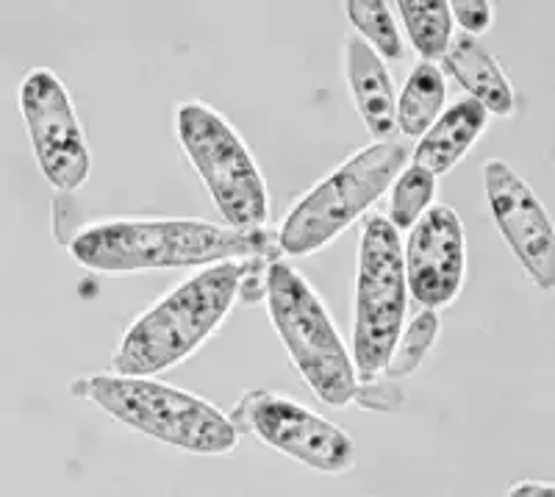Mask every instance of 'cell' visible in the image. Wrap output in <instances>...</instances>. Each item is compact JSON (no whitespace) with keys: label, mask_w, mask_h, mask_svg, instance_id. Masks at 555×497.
I'll return each mask as SVG.
<instances>
[{"label":"cell","mask_w":555,"mask_h":497,"mask_svg":"<svg viewBox=\"0 0 555 497\" xmlns=\"http://www.w3.org/2000/svg\"><path fill=\"white\" fill-rule=\"evenodd\" d=\"M78 265L103 276L211 267L231 258H278V233L242 231L183 217H117L76 233L67 245Z\"/></svg>","instance_id":"1"},{"label":"cell","mask_w":555,"mask_h":497,"mask_svg":"<svg viewBox=\"0 0 555 497\" xmlns=\"http://www.w3.org/2000/svg\"><path fill=\"white\" fill-rule=\"evenodd\" d=\"M486 201L500 233L542 292L555 286V233L533 189L500 158L483 164Z\"/></svg>","instance_id":"10"},{"label":"cell","mask_w":555,"mask_h":497,"mask_svg":"<svg viewBox=\"0 0 555 497\" xmlns=\"http://www.w3.org/2000/svg\"><path fill=\"white\" fill-rule=\"evenodd\" d=\"M267 315L289 361L322 404L345 409L359 395V372L328 309L306 276L275 258L267 267Z\"/></svg>","instance_id":"4"},{"label":"cell","mask_w":555,"mask_h":497,"mask_svg":"<svg viewBox=\"0 0 555 497\" xmlns=\"http://www.w3.org/2000/svg\"><path fill=\"white\" fill-rule=\"evenodd\" d=\"M448 84L444 73L434 62H416L398 92V131L409 139H420L436 117L444 112Z\"/></svg>","instance_id":"15"},{"label":"cell","mask_w":555,"mask_h":497,"mask_svg":"<svg viewBox=\"0 0 555 497\" xmlns=\"http://www.w3.org/2000/svg\"><path fill=\"white\" fill-rule=\"evenodd\" d=\"M259 258H231L181 281L128 326L112 356L117 375H158L181 365L225 322Z\"/></svg>","instance_id":"2"},{"label":"cell","mask_w":555,"mask_h":497,"mask_svg":"<svg viewBox=\"0 0 555 497\" xmlns=\"http://www.w3.org/2000/svg\"><path fill=\"white\" fill-rule=\"evenodd\" d=\"M228 417L240 434H256L272 450L311 467L314 472L345 475L356 467L353 436L281 392H247L234 415Z\"/></svg>","instance_id":"8"},{"label":"cell","mask_w":555,"mask_h":497,"mask_svg":"<svg viewBox=\"0 0 555 497\" xmlns=\"http://www.w3.org/2000/svg\"><path fill=\"white\" fill-rule=\"evenodd\" d=\"M486 126H489V112L478 101L467 98V101L453 103L436 117V123L423 137L416 139L411 164L423 167L436 178L444 176L478 142Z\"/></svg>","instance_id":"13"},{"label":"cell","mask_w":555,"mask_h":497,"mask_svg":"<svg viewBox=\"0 0 555 497\" xmlns=\"http://www.w3.org/2000/svg\"><path fill=\"white\" fill-rule=\"evenodd\" d=\"M409 297L423 309H444L459 297L467 276L464 222L450 206H430L403 242Z\"/></svg>","instance_id":"11"},{"label":"cell","mask_w":555,"mask_h":497,"mask_svg":"<svg viewBox=\"0 0 555 497\" xmlns=\"http://www.w3.org/2000/svg\"><path fill=\"white\" fill-rule=\"evenodd\" d=\"M409 156L411 151L403 139L373 142L347 156L289 208L278 228L281 253L300 258L331 245L389 192Z\"/></svg>","instance_id":"5"},{"label":"cell","mask_w":555,"mask_h":497,"mask_svg":"<svg viewBox=\"0 0 555 497\" xmlns=\"http://www.w3.org/2000/svg\"><path fill=\"white\" fill-rule=\"evenodd\" d=\"M345 78L356 112L375 142L398 139V89L384 59L359 37L345 39Z\"/></svg>","instance_id":"12"},{"label":"cell","mask_w":555,"mask_h":497,"mask_svg":"<svg viewBox=\"0 0 555 497\" xmlns=\"http://www.w3.org/2000/svg\"><path fill=\"white\" fill-rule=\"evenodd\" d=\"M519 495H553V484H544V481H519L508 489V497H519Z\"/></svg>","instance_id":"21"},{"label":"cell","mask_w":555,"mask_h":497,"mask_svg":"<svg viewBox=\"0 0 555 497\" xmlns=\"http://www.w3.org/2000/svg\"><path fill=\"white\" fill-rule=\"evenodd\" d=\"M347 20L353 23L356 34L364 39L380 59L389 62H403L405 42L400 37V28L395 26V17L389 12V3L384 0H347Z\"/></svg>","instance_id":"17"},{"label":"cell","mask_w":555,"mask_h":497,"mask_svg":"<svg viewBox=\"0 0 555 497\" xmlns=\"http://www.w3.org/2000/svg\"><path fill=\"white\" fill-rule=\"evenodd\" d=\"M442 59L455 81L467 89L469 98L478 101L486 112L494 114V117H514L517 114L519 103L512 81H508L498 59L486 51L478 39L467 37V34H453Z\"/></svg>","instance_id":"14"},{"label":"cell","mask_w":555,"mask_h":497,"mask_svg":"<svg viewBox=\"0 0 555 497\" xmlns=\"http://www.w3.org/2000/svg\"><path fill=\"white\" fill-rule=\"evenodd\" d=\"M409 311L403 240L386 215H370L359 237L356 262L353 365L359 384L384 375Z\"/></svg>","instance_id":"7"},{"label":"cell","mask_w":555,"mask_h":497,"mask_svg":"<svg viewBox=\"0 0 555 497\" xmlns=\"http://www.w3.org/2000/svg\"><path fill=\"white\" fill-rule=\"evenodd\" d=\"M69 395L95 404L126 429L186 454L225 456L240 445L242 434L231 417L203 397L162 384L153 375L103 372L78 378L69 384Z\"/></svg>","instance_id":"3"},{"label":"cell","mask_w":555,"mask_h":497,"mask_svg":"<svg viewBox=\"0 0 555 497\" xmlns=\"http://www.w3.org/2000/svg\"><path fill=\"white\" fill-rule=\"evenodd\" d=\"M439 331H442V317H439L436 309H423L420 315H414V320L403 326L398 342H395V351H391L384 378L403 381V378L414 375L423 367L430 347L439 340Z\"/></svg>","instance_id":"18"},{"label":"cell","mask_w":555,"mask_h":497,"mask_svg":"<svg viewBox=\"0 0 555 497\" xmlns=\"http://www.w3.org/2000/svg\"><path fill=\"white\" fill-rule=\"evenodd\" d=\"M395 7L403 17L414 51L420 53V62L436 64L453 39V14L448 0H398Z\"/></svg>","instance_id":"16"},{"label":"cell","mask_w":555,"mask_h":497,"mask_svg":"<svg viewBox=\"0 0 555 497\" xmlns=\"http://www.w3.org/2000/svg\"><path fill=\"white\" fill-rule=\"evenodd\" d=\"M389 189V215L386 217L398 231H409L434 203L436 176L416 164H405Z\"/></svg>","instance_id":"19"},{"label":"cell","mask_w":555,"mask_h":497,"mask_svg":"<svg viewBox=\"0 0 555 497\" xmlns=\"http://www.w3.org/2000/svg\"><path fill=\"white\" fill-rule=\"evenodd\" d=\"M20 114L48 183L62 195L81 189L89 178L87 137L67 87L53 69L34 67L23 76Z\"/></svg>","instance_id":"9"},{"label":"cell","mask_w":555,"mask_h":497,"mask_svg":"<svg viewBox=\"0 0 555 497\" xmlns=\"http://www.w3.org/2000/svg\"><path fill=\"white\" fill-rule=\"evenodd\" d=\"M176 137L222 220L242 231L267 228V181L240 131L208 103L183 101L176 109Z\"/></svg>","instance_id":"6"},{"label":"cell","mask_w":555,"mask_h":497,"mask_svg":"<svg viewBox=\"0 0 555 497\" xmlns=\"http://www.w3.org/2000/svg\"><path fill=\"white\" fill-rule=\"evenodd\" d=\"M450 14L464 28L467 37L478 39L480 34H486L489 26H492L494 7L489 0H455V3H450Z\"/></svg>","instance_id":"20"}]
</instances>
